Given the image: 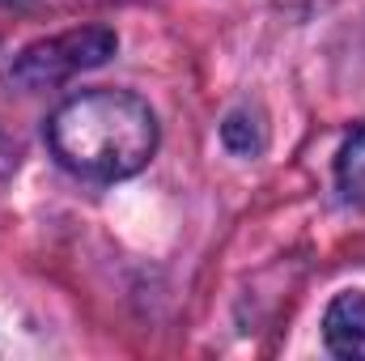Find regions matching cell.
Masks as SVG:
<instances>
[{"label": "cell", "mask_w": 365, "mask_h": 361, "mask_svg": "<svg viewBox=\"0 0 365 361\" xmlns=\"http://www.w3.org/2000/svg\"><path fill=\"white\" fill-rule=\"evenodd\" d=\"M47 141L56 158L86 179H128L153 158L158 119L136 93L90 90L51 115Z\"/></svg>", "instance_id": "obj_1"}, {"label": "cell", "mask_w": 365, "mask_h": 361, "mask_svg": "<svg viewBox=\"0 0 365 361\" xmlns=\"http://www.w3.org/2000/svg\"><path fill=\"white\" fill-rule=\"evenodd\" d=\"M115 47H119V39L106 26L64 30V34H51V39H38V43L21 47L9 77L21 90H47V86H60V81H68L77 73L102 68L115 56Z\"/></svg>", "instance_id": "obj_2"}, {"label": "cell", "mask_w": 365, "mask_h": 361, "mask_svg": "<svg viewBox=\"0 0 365 361\" xmlns=\"http://www.w3.org/2000/svg\"><path fill=\"white\" fill-rule=\"evenodd\" d=\"M323 340L336 357L365 361V293H340L323 315Z\"/></svg>", "instance_id": "obj_3"}, {"label": "cell", "mask_w": 365, "mask_h": 361, "mask_svg": "<svg viewBox=\"0 0 365 361\" xmlns=\"http://www.w3.org/2000/svg\"><path fill=\"white\" fill-rule=\"evenodd\" d=\"M336 183H340V195H344L353 208H365V123L340 145Z\"/></svg>", "instance_id": "obj_4"}, {"label": "cell", "mask_w": 365, "mask_h": 361, "mask_svg": "<svg viewBox=\"0 0 365 361\" xmlns=\"http://www.w3.org/2000/svg\"><path fill=\"white\" fill-rule=\"evenodd\" d=\"M221 136H225V145H230L234 153H242V158H251V153L264 149V128H259L255 119H247V115H230L225 128H221Z\"/></svg>", "instance_id": "obj_5"}, {"label": "cell", "mask_w": 365, "mask_h": 361, "mask_svg": "<svg viewBox=\"0 0 365 361\" xmlns=\"http://www.w3.org/2000/svg\"><path fill=\"white\" fill-rule=\"evenodd\" d=\"M0 4H13V0H0Z\"/></svg>", "instance_id": "obj_6"}]
</instances>
